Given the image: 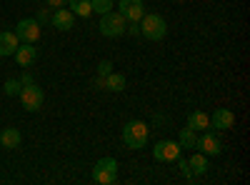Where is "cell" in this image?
<instances>
[{"mask_svg":"<svg viewBox=\"0 0 250 185\" xmlns=\"http://www.w3.org/2000/svg\"><path fill=\"white\" fill-rule=\"evenodd\" d=\"M138 25H140V35L148 38V40H163L165 33H168V23H165V18L158 15V13H145Z\"/></svg>","mask_w":250,"mask_h":185,"instance_id":"cell-1","label":"cell"},{"mask_svg":"<svg viewBox=\"0 0 250 185\" xmlns=\"http://www.w3.org/2000/svg\"><path fill=\"white\" fill-rule=\"evenodd\" d=\"M123 143H125L130 150L145 148V143H148V125H145L143 120L125 123V128H123Z\"/></svg>","mask_w":250,"mask_h":185,"instance_id":"cell-2","label":"cell"},{"mask_svg":"<svg viewBox=\"0 0 250 185\" xmlns=\"http://www.w3.org/2000/svg\"><path fill=\"white\" fill-rule=\"evenodd\" d=\"M100 33L105 38H120L125 35V28H128V20H125L118 10H110L105 15H100V23H98Z\"/></svg>","mask_w":250,"mask_h":185,"instance_id":"cell-3","label":"cell"},{"mask_svg":"<svg viewBox=\"0 0 250 185\" xmlns=\"http://www.w3.org/2000/svg\"><path fill=\"white\" fill-rule=\"evenodd\" d=\"M43 100H45V95H43V88H38L35 83H30V85H23V90H20V103H23V108H25L28 113H35V110H40V105H43Z\"/></svg>","mask_w":250,"mask_h":185,"instance_id":"cell-4","label":"cell"},{"mask_svg":"<svg viewBox=\"0 0 250 185\" xmlns=\"http://www.w3.org/2000/svg\"><path fill=\"white\" fill-rule=\"evenodd\" d=\"M180 150H183L180 143H175V140H160V143H155V148H153V158L158 163H175Z\"/></svg>","mask_w":250,"mask_h":185,"instance_id":"cell-5","label":"cell"},{"mask_svg":"<svg viewBox=\"0 0 250 185\" xmlns=\"http://www.w3.org/2000/svg\"><path fill=\"white\" fill-rule=\"evenodd\" d=\"M15 35L20 43H38V38H40V23L33 18H25V20H20V23L15 25Z\"/></svg>","mask_w":250,"mask_h":185,"instance_id":"cell-6","label":"cell"},{"mask_svg":"<svg viewBox=\"0 0 250 185\" xmlns=\"http://www.w3.org/2000/svg\"><path fill=\"white\" fill-rule=\"evenodd\" d=\"M118 13L128 20V23H140V18L145 15V5H143V0H120Z\"/></svg>","mask_w":250,"mask_h":185,"instance_id":"cell-7","label":"cell"},{"mask_svg":"<svg viewBox=\"0 0 250 185\" xmlns=\"http://www.w3.org/2000/svg\"><path fill=\"white\" fill-rule=\"evenodd\" d=\"M195 148H198V153H203V155H220V153H223L220 140L215 138V133H210V128H208L203 135H198Z\"/></svg>","mask_w":250,"mask_h":185,"instance_id":"cell-8","label":"cell"},{"mask_svg":"<svg viewBox=\"0 0 250 185\" xmlns=\"http://www.w3.org/2000/svg\"><path fill=\"white\" fill-rule=\"evenodd\" d=\"M235 125V113L228 108H215V113L210 115V128L215 130H230Z\"/></svg>","mask_w":250,"mask_h":185,"instance_id":"cell-9","label":"cell"},{"mask_svg":"<svg viewBox=\"0 0 250 185\" xmlns=\"http://www.w3.org/2000/svg\"><path fill=\"white\" fill-rule=\"evenodd\" d=\"M50 23H53V28L65 33V30H70L75 25V13L70 8H55V13L50 15Z\"/></svg>","mask_w":250,"mask_h":185,"instance_id":"cell-10","label":"cell"},{"mask_svg":"<svg viewBox=\"0 0 250 185\" xmlns=\"http://www.w3.org/2000/svg\"><path fill=\"white\" fill-rule=\"evenodd\" d=\"M13 55H15V63L20 68H30L38 60V48H35V43H23V45H18V50Z\"/></svg>","mask_w":250,"mask_h":185,"instance_id":"cell-11","label":"cell"},{"mask_svg":"<svg viewBox=\"0 0 250 185\" xmlns=\"http://www.w3.org/2000/svg\"><path fill=\"white\" fill-rule=\"evenodd\" d=\"M18 45H20V40H18L15 33H10V30L0 33V55H3V58L13 55V53L18 50Z\"/></svg>","mask_w":250,"mask_h":185,"instance_id":"cell-12","label":"cell"},{"mask_svg":"<svg viewBox=\"0 0 250 185\" xmlns=\"http://www.w3.org/2000/svg\"><path fill=\"white\" fill-rule=\"evenodd\" d=\"M188 128H193L195 133H200V130H208V128H210V115H205L203 110H195V113H190V115H188Z\"/></svg>","mask_w":250,"mask_h":185,"instance_id":"cell-13","label":"cell"},{"mask_svg":"<svg viewBox=\"0 0 250 185\" xmlns=\"http://www.w3.org/2000/svg\"><path fill=\"white\" fill-rule=\"evenodd\" d=\"M20 140H23V135H20L18 128H5L3 133H0V145L8 148V150L18 148V145H20Z\"/></svg>","mask_w":250,"mask_h":185,"instance_id":"cell-14","label":"cell"},{"mask_svg":"<svg viewBox=\"0 0 250 185\" xmlns=\"http://www.w3.org/2000/svg\"><path fill=\"white\" fill-rule=\"evenodd\" d=\"M125 85H128L125 75H120V73H110V75H105V90H110V93H123Z\"/></svg>","mask_w":250,"mask_h":185,"instance_id":"cell-15","label":"cell"},{"mask_svg":"<svg viewBox=\"0 0 250 185\" xmlns=\"http://www.w3.org/2000/svg\"><path fill=\"white\" fill-rule=\"evenodd\" d=\"M188 168H190V173H193V175H203V173L208 170V155L195 153L190 160H188Z\"/></svg>","mask_w":250,"mask_h":185,"instance_id":"cell-16","label":"cell"},{"mask_svg":"<svg viewBox=\"0 0 250 185\" xmlns=\"http://www.w3.org/2000/svg\"><path fill=\"white\" fill-rule=\"evenodd\" d=\"M178 143H180V148H193L195 150V143H198V133L193 130V128H183L180 130V135H178Z\"/></svg>","mask_w":250,"mask_h":185,"instance_id":"cell-17","label":"cell"},{"mask_svg":"<svg viewBox=\"0 0 250 185\" xmlns=\"http://www.w3.org/2000/svg\"><path fill=\"white\" fill-rule=\"evenodd\" d=\"M115 178H118V173H110V170H105V168H93V180H95L98 185H113Z\"/></svg>","mask_w":250,"mask_h":185,"instance_id":"cell-18","label":"cell"},{"mask_svg":"<svg viewBox=\"0 0 250 185\" xmlns=\"http://www.w3.org/2000/svg\"><path fill=\"white\" fill-rule=\"evenodd\" d=\"M68 5H70V10H73L75 15H80V18H88V15H93L90 0H68Z\"/></svg>","mask_w":250,"mask_h":185,"instance_id":"cell-19","label":"cell"},{"mask_svg":"<svg viewBox=\"0 0 250 185\" xmlns=\"http://www.w3.org/2000/svg\"><path fill=\"white\" fill-rule=\"evenodd\" d=\"M90 8L98 15H105V13H110L115 8V3H113V0H90Z\"/></svg>","mask_w":250,"mask_h":185,"instance_id":"cell-20","label":"cell"},{"mask_svg":"<svg viewBox=\"0 0 250 185\" xmlns=\"http://www.w3.org/2000/svg\"><path fill=\"white\" fill-rule=\"evenodd\" d=\"M20 90H23V83H20L18 78L5 80V95H20Z\"/></svg>","mask_w":250,"mask_h":185,"instance_id":"cell-21","label":"cell"},{"mask_svg":"<svg viewBox=\"0 0 250 185\" xmlns=\"http://www.w3.org/2000/svg\"><path fill=\"white\" fill-rule=\"evenodd\" d=\"M95 168H105V170H110V173H118V160H115V158H100V160L95 163Z\"/></svg>","mask_w":250,"mask_h":185,"instance_id":"cell-22","label":"cell"},{"mask_svg":"<svg viewBox=\"0 0 250 185\" xmlns=\"http://www.w3.org/2000/svg\"><path fill=\"white\" fill-rule=\"evenodd\" d=\"M110 73H113V63H110V60H100V65H98V75L105 78V75H110Z\"/></svg>","mask_w":250,"mask_h":185,"instance_id":"cell-23","label":"cell"},{"mask_svg":"<svg viewBox=\"0 0 250 185\" xmlns=\"http://www.w3.org/2000/svg\"><path fill=\"white\" fill-rule=\"evenodd\" d=\"M175 163H178V170L185 175V178H193V173H190V168H188V160H183L180 155L175 158Z\"/></svg>","mask_w":250,"mask_h":185,"instance_id":"cell-24","label":"cell"},{"mask_svg":"<svg viewBox=\"0 0 250 185\" xmlns=\"http://www.w3.org/2000/svg\"><path fill=\"white\" fill-rule=\"evenodd\" d=\"M93 88H95V90H105V78L98 75V78L93 80Z\"/></svg>","mask_w":250,"mask_h":185,"instance_id":"cell-25","label":"cell"},{"mask_svg":"<svg viewBox=\"0 0 250 185\" xmlns=\"http://www.w3.org/2000/svg\"><path fill=\"white\" fill-rule=\"evenodd\" d=\"M125 33H128V35H140V25H138V23H128Z\"/></svg>","mask_w":250,"mask_h":185,"instance_id":"cell-26","label":"cell"},{"mask_svg":"<svg viewBox=\"0 0 250 185\" xmlns=\"http://www.w3.org/2000/svg\"><path fill=\"white\" fill-rule=\"evenodd\" d=\"M38 23H50V13L48 10H40L38 13Z\"/></svg>","mask_w":250,"mask_h":185,"instance_id":"cell-27","label":"cell"},{"mask_svg":"<svg viewBox=\"0 0 250 185\" xmlns=\"http://www.w3.org/2000/svg\"><path fill=\"white\" fill-rule=\"evenodd\" d=\"M18 80H20V83H23V85H30V83H35V80H33V75H30V73H23V75H20Z\"/></svg>","mask_w":250,"mask_h":185,"instance_id":"cell-28","label":"cell"},{"mask_svg":"<svg viewBox=\"0 0 250 185\" xmlns=\"http://www.w3.org/2000/svg\"><path fill=\"white\" fill-rule=\"evenodd\" d=\"M48 5H50V8H65L68 0H48Z\"/></svg>","mask_w":250,"mask_h":185,"instance_id":"cell-29","label":"cell"}]
</instances>
